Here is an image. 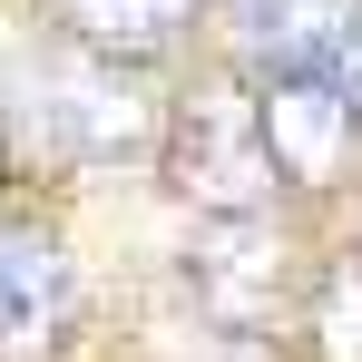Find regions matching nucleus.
Instances as JSON below:
<instances>
[{"label":"nucleus","mask_w":362,"mask_h":362,"mask_svg":"<svg viewBox=\"0 0 362 362\" xmlns=\"http://www.w3.org/2000/svg\"><path fill=\"white\" fill-rule=\"evenodd\" d=\"M30 137L40 147H59L78 167H118V157H147L157 147V98H147V78L127 59H98V49H40L30 59Z\"/></svg>","instance_id":"nucleus-1"},{"label":"nucleus","mask_w":362,"mask_h":362,"mask_svg":"<svg viewBox=\"0 0 362 362\" xmlns=\"http://www.w3.org/2000/svg\"><path fill=\"white\" fill-rule=\"evenodd\" d=\"M157 157H167V186L186 206H206V216H264L274 206V167H264L245 78H196L157 118Z\"/></svg>","instance_id":"nucleus-2"},{"label":"nucleus","mask_w":362,"mask_h":362,"mask_svg":"<svg viewBox=\"0 0 362 362\" xmlns=\"http://www.w3.org/2000/svg\"><path fill=\"white\" fill-rule=\"evenodd\" d=\"M255 137H264L274 186H303V196L362 167V108L323 69H255Z\"/></svg>","instance_id":"nucleus-3"},{"label":"nucleus","mask_w":362,"mask_h":362,"mask_svg":"<svg viewBox=\"0 0 362 362\" xmlns=\"http://www.w3.org/2000/svg\"><path fill=\"white\" fill-rule=\"evenodd\" d=\"M186 294L216 333H255L274 323V303L294 294V245L274 235L264 216H216L206 235L186 245Z\"/></svg>","instance_id":"nucleus-4"},{"label":"nucleus","mask_w":362,"mask_h":362,"mask_svg":"<svg viewBox=\"0 0 362 362\" xmlns=\"http://www.w3.org/2000/svg\"><path fill=\"white\" fill-rule=\"evenodd\" d=\"M78 323V274L49 226L0 216V362H49Z\"/></svg>","instance_id":"nucleus-5"},{"label":"nucleus","mask_w":362,"mask_h":362,"mask_svg":"<svg viewBox=\"0 0 362 362\" xmlns=\"http://www.w3.org/2000/svg\"><path fill=\"white\" fill-rule=\"evenodd\" d=\"M226 20L255 69H333V49L362 30V0H226Z\"/></svg>","instance_id":"nucleus-6"},{"label":"nucleus","mask_w":362,"mask_h":362,"mask_svg":"<svg viewBox=\"0 0 362 362\" xmlns=\"http://www.w3.org/2000/svg\"><path fill=\"white\" fill-rule=\"evenodd\" d=\"M59 10V30L78 49H98V59H157V49H177L186 20L206 10V0H49Z\"/></svg>","instance_id":"nucleus-7"},{"label":"nucleus","mask_w":362,"mask_h":362,"mask_svg":"<svg viewBox=\"0 0 362 362\" xmlns=\"http://www.w3.org/2000/svg\"><path fill=\"white\" fill-rule=\"evenodd\" d=\"M313 353L323 362H362V264L323 274V294H313Z\"/></svg>","instance_id":"nucleus-8"},{"label":"nucleus","mask_w":362,"mask_h":362,"mask_svg":"<svg viewBox=\"0 0 362 362\" xmlns=\"http://www.w3.org/2000/svg\"><path fill=\"white\" fill-rule=\"evenodd\" d=\"M0 147H10V127H0Z\"/></svg>","instance_id":"nucleus-9"}]
</instances>
